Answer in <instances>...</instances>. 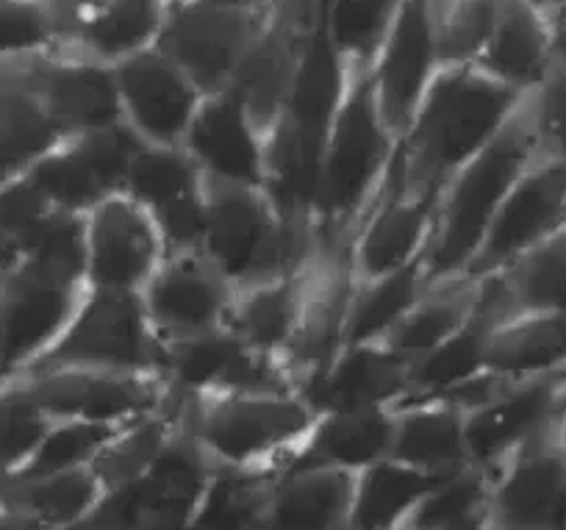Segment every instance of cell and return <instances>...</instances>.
Segmentation results:
<instances>
[{
  "label": "cell",
  "mask_w": 566,
  "mask_h": 530,
  "mask_svg": "<svg viewBox=\"0 0 566 530\" xmlns=\"http://www.w3.org/2000/svg\"><path fill=\"white\" fill-rule=\"evenodd\" d=\"M277 472L217 467L189 530H261Z\"/></svg>",
  "instance_id": "obj_39"
},
{
  "label": "cell",
  "mask_w": 566,
  "mask_h": 530,
  "mask_svg": "<svg viewBox=\"0 0 566 530\" xmlns=\"http://www.w3.org/2000/svg\"><path fill=\"white\" fill-rule=\"evenodd\" d=\"M525 95L475 64L442 67L397 139V181L406 193L439 189L520 112Z\"/></svg>",
  "instance_id": "obj_1"
},
{
  "label": "cell",
  "mask_w": 566,
  "mask_h": 530,
  "mask_svg": "<svg viewBox=\"0 0 566 530\" xmlns=\"http://www.w3.org/2000/svg\"><path fill=\"white\" fill-rule=\"evenodd\" d=\"M86 289L142 294L167 248L154 217L128 195H112L84 215Z\"/></svg>",
  "instance_id": "obj_13"
},
{
  "label": "cell",
  "mask_w": 566,
  "mask_h": 530,
  "mask_svg": "<svg viewBox=\"0 0 566 530\" xmlns=\"http://www.w3.org/2000/svg\"><path fill=\"white\" fill-rule=\"evenodd\" d=\"M167 0H103L97 12L62 48L117 67L125 59L159 45L170 18Z\"/></svg>",
  "instance_id": "obj_32"
},
{
  "label": "cell",
  "mask_w": 566,
  "mask_h": 530,
  "mask_svg": "<svg viewBox=\"0 0 566 530\" xmlns=\"http://www.w3.org/2000/svg\"><path fill=\"white\" fill-rule=\"evenodd\" d=\"M178 428H181V417H178V403L172 395L156 412L125 423L108 439L97 461L92 464L106 495L123 489V486H130L148 472L159 461V456L170 445L172 436L178 434Z\"/></svg>",
  "instance_id": "obj_38"
},
{
  "label": "cell",
  "mask_w": 566,
  "mask_h": 530,
  "mask_svg": "<svg viewBox=\"0 0 566 530\" xmlns=\"http://www.w3.org/2000/svg\"><path fill=\"white\" fill-rule=\"evenodd\" d=\"M25 64L42 108L64 139L123 123L114 67L62 45Z\"/></svg>",
  "instance_id": "obj_20"
},
{
  "label": "cell",
  "mask_w": 566,
  "mask_h": 530,
  "mask_svg": "<svg viewBox=\"0 0 566 530\" xmlns=\"http://www.w3.org/2000/svg\"><path fill=\"white\" fill-rule=\"evenodd\" d=\"M233 294L203 253H167L142 289V303L159 342L170 344L226 328Z\"/></svg>",
  "instance_id": "obj_19"
},
{
  "label": "cell",
  "mask_w": 566,
  "mask_h": 530,
  "mask_svg": "<svg viewBox=\"0 0 566 530\" xmlns=\"http://www.w3.org/2000/svg\"><path fill=\"white\" fill-rule=\"evenodd\" d=\"M397 408L319 414L290 467H323L358 475L391 456Z\"/></svg>",
  "instance_id": "obj_27"
},
{
  "label": "cell",
  "mask_w": 566,
  "mask_h": 530,
  "mask_svg": "<svg viewBox=\"0 0 566 530\" xmlns=\"http://www.w3.org/2000/svg\"><path fill=\"white\" fill-rule=\"evenodd\" d=\"M167 3H170V9H176V7H184V3H189V0H167Z\"/></svg>",
  "instance_id": "obj_57"
},
{
  "label": "cell",
  "mask_w": 566,
  "mask_h": 530,
  "mask_svg": "<svg viewBox=\"0 0 566 530\" xmlns=\"http://www.w3.org/2000/svg\"><path fill=\"white\" fill-rule=\"evenodd\" d=\"M62 367L161 375V342L142 294L84 289L62 336L25 373Z\"/></svg>",
  "instance_id": "obj_6"
},
{
  "label": "cell",
  "mask_w": 566,
  "mask_h": 530,
  "mask_svg": "<svg viewBox=\"0 0 566 530\" xmlns=\"http://www.w3.org/2000/svg\"><path fill=\"white\" fill-rule=\"evenodd\" d=\"M123 123L139 139L159 147H181L203 92L159 48L125 59L114 67Z\"/></svg>",
  "instance_id": "obj_17"
},
{
  "label": "cell",
  "mask_w": 566,
  "mask_h": 530,
  "mask_svg": "<svg viewBox=\"0 0 566 530\" xmlns=\"http://www.w3.org/2000/svg\"><path fill=\"white\" fill-rule=\"evenodd\" d=\"M538 3H542V7L553 14L555 25H558V20L566 14V0H538Z\"/></svg>",
  "instance_id": "obj_53"
},
{
  "label": "cell",
  "mask_w": 566,
  "mask_h": 530,
  "mask_svg": "<svg viewBox=\"0 0 566 530\" xmlns=\"http://www.w3.org/2000/svg\"><path fill=\"white\" fill-rule=\"evenodd\" d=\"M59 45L45 0H0V62L36 56Z\"/></svg>",
  "instance_id": "obj_48"
},
{
  "label": "cell",
  "mask_w": 566,
  "mask_h": 530,
  "mask_svg": "<svg viewBox=\"0 0 566 530\" xmlns=\"http://www.w3.org/2000/svg\"><path fill=\"white\" fill-rule=\"evenodd\" d=\"M389 458L431 475L470 469L464 414L442 397H411L397 406Z\"/></svg>",
  "instance_id": "obj_28"
},
{
  "label": "cell",
  "mask_w": 566,
  "mask_h": 530,
  "mask_svg": "<svg viewBox=\"0 0 566 530\" xmlns=\"http://www.w3.org/2000/svg\"><path fill=\"white\" fill-rule=\"evenodd\" d=\"M566 406V375L511 381L500 395L464 414L470 464L483 472L497 469L542 430L558 423Z\"/></svg>",
  "instance_id": "obj_22"
},
{
  "label": "cell",
  "mask_w": 566,
  "mask_h": 530,
  "mask_svg": "<svg viewBox=\"0 0 566 530\" xmlns=\"http://www.w3.org/2000/svg\"><path fill=\"white\" fill-rule=\"evenodd\" d=\"M9 264H12V253L7 250V245L0 242V270H3V267H9Z\"/></svg>",
  "instance_id": "obj_55"
},
{
  "label": "cell",
  "mask_w": 566,
  "mask_h": 530,
  "mask_svg": "<svg viewBox=\"0 0 566 530\" xmlns=\"http://www.w3.org/2000/svg\"><path fill=\"white\" fill-rule=\"evenodd\" d=\"M400 0H325L323 31L350 73L373 67Z\"/></svg>",
  "instance_id": "obj_41"
},
{
  "label": "cell",
  "mask_w": 566,
  "mask_h": 530,
  "mask_svg": "<svg viewBox=\"0 0 566 530\" xmlns=\"http://www.w3.org/2000/svg\"><path fill=\"white\" fill-rule=\"evenodd\" d=\"M29 59L0 62V150L23 173L64 139L34 92Z\"/></svg>",
  "instance_id": "obj_36"
},
{
  "label": "cell",
  "mask_w": 566,
  "mask_h": 530,
  "mask_svg": "<svg viewBox=\"0 0 566 530\" xmlns=\"http://www.w3.org/2000/svg\"><path fill=\"white\" fill-rule=\"evenodd\" d=\"M397 530H400V528H397Z\"/></svg>",
  "instance_id": "obj_59"
},
{
  "label": "cell",
  "mask_w": 566,
  "mask_h": 530,
  "mask_svg": "<svg viewBox=\"0 0 566 530\" xmlns=\"http://www.w3.org/2000/svg\"><path fill=\"white\" fill-rule=\"evenodd\" d=\"M538 153L525 101L509 125L439 189L437 222L422 267L428 281L470 276V267L514 184Z\"/></svg>",
  "instance_id": "obj_3"
},
{
  "label": "cell",
  "mask_w": 566,
  "mask_h": 530,
  "mask_svg": "<svg viewBox=\"0 0 566 530\" xmlns=\"http://www.w3.org/2000/svg\"><path fill=\"white\" fill-rule=\"evenodd\" d=\"M500 320H503V314L494 305L486 289V278H483L481 305H478V314L472 316L470 325L439 347H433L431 353L411 362V397H444L486 373L489 333Z\"/></svg>",
  "instance_id": "obj_35"
},
{
  "label": "cell",
  "mask_w": 566,
  "mask_h": 530,
  "mask_svg": "<svg viewBox=\"0 0 566 530\" xmlns=\"http://www.w3.org/2000/svg\"><path fill=\"white\" fill-rule=\"evenodd\" d=\"M356 276L345 259H314L312 283L295 336L286 344L281 367L301 395L347 347Z\"/></svg>",
  "instance_id": "obj_23"
},
{
  "label": "cell",
  "mask_w": 566,
  "mask_h": 530,
  "mask_svg": "<svg viewBox=\"0 0 566 530\" xmlns=\"http://www.w3.org/2000/svg\"><path fill=\"white\" fill-rule=\"evenodd\" d=\"M566 228V158L538 156L500 206L470 276H494Z\"/></svg>",
  "instance_id": "obj_14"
},
{
  "label": "cell",
  "mask_w": 566,
  "mask_h": 530,
  "mask_svg": "<svg viewBox=\"0 0 566 530\" xmlns=\"http://www.w3.org/2000/svg\"><path fill=\"white\" fill-rule=\"evenodd\" d=\"M439 195L406 193L395 173L375 200L369 215L353 233L345 261L356 278H375L386 272L422 264L437 222Z\"/></svg>",
  "instance_id": "obj_21"
},
{
  "label": "cell",
  "mask_w": 566,
  "mask_h": 530,
  "mask_svg": "<svg viewBox=\"0 0 566 530\" xmlns=\"http://www.w3.org/2000/svg\"><path fill=\"white\" fill-rule=\"evenodd\" d=\"M14 264L70 289H86V222L84 215L53 211L40 231L23 245Z\"/></svg>",
  "instance_id": "obj_42"
},
{
  "label": "cell",
  "mask_w": 566,
  "mask_h": 530,
  "mask_svg": "<svg viewBox=\"0 0 566 530\" xmlns=\"http://www.w3.org/2000/svg\"><path fill=\"white\" fill-rule=\"evenodd\" d=\"M486 475V530H566V445L558 423Z\"/></svg>",
  "instance_id": "obj_9"
},
{
  "label": "cell",
  "mask_w": 566,
  "mask_h": 530,
  "mask_svg": "<svg viewBox=\"0 0 566 530\" xmlns=\"http://www.w3.org/2000/svg\"><path fill=\"white\" fill-rule=\"evenodd\" d=\"M176 403L184 430L222 469L283 472L319 417L297 392H231Z\"/></svg>",
  "instance_id": "obj_4"
},
{
  "label": "cell",
  "mask_w": 566,
  "mask_h": 530,
  "mask_svg": "<svg viewBox=\"0 0 566 530\" xmlns=\"http://www.w3.org/2000/svg\"><path fill=\"white\" fill-rule=\"evenodd\" d=\"M200 253L237 292L317 259L312 239L286 220L266 189L214 181H206Z\"/></svg>",
  "instance_id": "obj_5"
},
{
  "label": "cell",
  "mask_w": 566,
  "mask_h": 530,
  "mask_svg": "<svg viewBox=\"0 0 566 530\" xmlns=\"http://www.w3.org/2000/svg\"><path fill=\"white\" fill-rule=\"evenodd\" d=\"M433 7H437L442 67L478 64L492 34L500 0H433Z\"/></svg>",
  "instance_id": "obj_47"
},
{
  "label": "cell",
  "mask_w": 566,
  "mask_h": 530,
  "mask_svg": "<svg viewBox=\"0 0 566 530\" xmlns=\"http://www.w3.org/2000/svg\"><path fill=\"white\" fill-rule=\"evenodd\" d=\"M481 294V276H455L442 278V281H428L417 303L402 316L400 325L384 339V344L411 364L413 358L431 353L433 347L464 331L472 316L478 314Z\"/></svg>",
  "instance_id": "obj_30"
},
{
  "label": "cell",
  "mask_w": 566,
  "mask_h": 530,
  "mask_svg": "<svg viewBox=\"0 0 566 530\" xmlns=\"http://www.w3.org/2000/svg\"><path fill=\"white\" fill-rule=\"evenodd\" d=\"M123 425L78 423V419H62L48 428L45 439L40 441L31 461L20 469L14 478H34V475L70 472V469H86L97 461L103 447L108 445ZM12 480V478H9Z\"/></svg>",
  "instance_id": "obj_45"
},
{
  "label": "cell",
  "mask_w": 566,
  "mask_h": 530,
  "mask_svg": "<svg viewBox=\"0 0 566 530\" xmlns=\"http://www.w3.org/2000/svg\"><path fill=\"white\" fill-rule=\"evenodd\" d=\"M558 62V25L538 0H500L492 34L475 67L511 90H536Z\"/></svg>",
  "instance_id": "obj_25"
},
{
  "label": "cell",
  "mask_w": 566,
  "mask_h": 530,
  "mask_svg": "<svg viewBox=\"0 0 566 530\" xmlns=\"http://www.w3.org/2000/svg\"><path fill=\"white\" fill-rule=\"evenodd\" d=\"M53 211L59 209H53L51 200L31 184L25 173L0 187V242L12 253V264L23 245L40 231Z\"/></svg>",
  "instance_id": "obj_50"
},
{
  "label": "cell",
  "mask_w": 566,
  "mask_h": 530,
  "mask_svg": "<svg viewBox=\"0 0 566 530\" xmlns=\"http://www.w3.org/2000/svg\"><path fill=\"white\" fill-rule=\"evenodd\" d=\"M45 3L53 14V23H56L59 45H64L97 12L103 0H45Z\"/></svg>",
  "instance_id": "obj_51"
},
{
  "label": "cell",
  "mask_w": 566,
  "mask_h": 530,
  "mask_svg": "<svg viewBox=\"0 0 566 530\" xmlns=\"http://www.w3.org/2000/svg\"><path fill=\"white\" fill-rule=\"evenodd\" d=\"M51 425L53 419L31 401L23 386L14 381L0 384V484L14 478L31 461Z\"/></svg>",
  "instance_id": "obj_46"
},
{
  "label": "cell",
  "mask_w": 566,
  "mask_h": 530,
  "mask_svg": "<svg viewBox=\"0 0 566 530\" xmlns=\"http://www.w3.org/2000/svg\"><path fill=\"white\" fill-rule=\"evenodd\" d=\"M25 175L31 178L36 189L51 200L53 209L73 211V215H86L95 209L101 200L112 198L92 164L81 153L78 142L70 136L62 139L56 147L36 158Z\"/></svg>",
  "instance_id": "obj_44"
},
{
  "label": "cell",
  "mask_w": 566,
  "mask_h": 530,
  "mask_svg": "<svg viewBox=\"0 0 566 530\" xmlns=\"http://www.w3.org/2000/svg\"><path fill=\"white\" fill-rule=\"evenodd\" d=\"M123 195L154 217L167 253H200L206 178L184 147L145 145L125 178Z\"/></svg>",
  "instance_id": "obj_16"
},
{
  "label": "cell",
  "mask_w": 566,
  "mask_h": 530,
  "mask_svg": "<svg viewBox=\"0 0 566 530\" xmlns=\"http://www.w3.org/2000/svg\"><path fill=\"white\" fill-rule=\"evenodd\" d=\"M161 378L176 397L295 392L281 362L250 347L231 328L161 344Z\"/></svg>",
  "instance_id": "obj_11"
},
{
  "label": "cell",
  "mask_w": 566,
  "mask_h": 530,
  "mask_svg": "<svg viewBox=\"0 0 566 530\" xmlns=\"http://www.w3.org/2000/svg\"><path fill=\"white\" fill-rule=\"evenodd\" d=\"M444 478L450 475L422 472L395 458L361 469L353 491V530H397L411 508Z\"/></svg>",
  "instance_id": "obj_37"
},
{
  "label": "cell",
  "mask_w": 566,
  "mask_h": 530,
  "mask_svg": "<svg viewBox=\"0 0 566 530\" xmlns=\"http://www.w3.org/2000/svg\"><path fill=\"white\" fill-rule=\"evenodd\" d=\"M525 112L538 153L566 158V56L553 64L542 84L525 95Z\"/></svg>",
  "instance_id": "obj_49"
},
{
  "label": "cell",
  "mask_w": 566,
  "mask_h": 530,
  "mask_svg": "<svg viewBox=\"0 0 566 530\" xmlns=\"http://www.w3.org/2000/svg\"><path fill=\"white\" fill-rule=\"evenodd\" d=\"M214 469L181 425L159 461L130 486L108 491L78 530H189Z\"/></svg>",
  "instance_id": "obj_8"
},
{
  "label": "cell",
  "mask_w": 566,
  "mask_h": 530,
  "mask_svg": "<svg viewBox=\"0 0 566 530\" xmlns=\"http://www.w3.org/2000/svg\"><path fill=\"white\" fill-rule=\"evenodd\" d=\"M84 289L34 276L25 267L0 270V384L14 381L62 336Z\"/></svg>",
  "instance_id": "obj_15"
},
{
  "label": "cell",
  "mask_w": 566,
  "mask_h": 530,
  "mask_svg": "<svg viewBox=\"0 0 566 530\" xmlns=\"http://www.w3.org/2000/svg\"><path fill=\"white\" fill-rule=\"evenodd\" d=\"M397 134L386 125L369 70L350 73L314 187L312 233L319 259H345L353 233L395 173Z\"/></svg>",
  "instance_id": "obj_2"
},
{
  "label": "cell",
  "mask_w": 566,
  "mask_h": 530,
  "mask_svg": "<svg viewBox=\"0 0 566 530\" xmlns=\"http://www.w3.org/2000/svg\"><path fill=\"white\" fill-rule=\"evenodd\" d=\"M566 56V20L558 23V59Z\"/></svg>",
  "instance_id": "obj_54"
},
{
  "label": "cell",
  "mask_w": 566,
  "mask_h": 530,
  "mask_svg": "<svg viewBox=\"0 0 566 530\" xmlns=\"http://www.w3.org/2000/svg\"><path fill=\"white\" fill-rule=\"evenodd\" d=\"M489 475L483 469H461L439 480L400 524V530H467L486 528Z\"/></svg>",
  "instance_id": "obj_43"
},
{
  "label": "cell",
  "mask_w": 566,
  "mask_h": 530,
  "mask_svg": "<svg viewBox=\"0 0 566 530\" xmlns=\"http://www.w3.org/2000/svg\"><path fill=\"white\" fill-rule=\"evenodd\" d=\"M270 14L272 0H189L172 9L156 48L203 95H214L231 86Z\"/></svg>",
  "instance_id": "obj_7"
},
{
  "label": "cell",
  "mask_w": 566,
  "mask_h": 530,
  "mask_svg": "<svg viewBox=\"0 0 566 530\" xmlns=\"http://www.w3.org/2000/svg\"><path fill=\"white\" fill-rule=\"evenodd\" d=\"M301 395L317 414L397 408L413 395L411 364L384 342L347 344Z\"/></svg>",
  "instance_id": "obj_24"
},
{
  "label": "cell",
  "mask_w": 566,
  "mask_h": 530,
  "mask_svg": "<svg viewBox=\"0 0 566 530\" xmlns=\"http://www.w3.org/2000/svg\"><path fill=\"white\" fill-rule=\"evenodd\" d=\"M486 370L509 381L566 375V316L511 314L489 333Z\"/></svg>",
  "instance_id": "obj_31"
},
{
  "label": "cell",
  "mask_w": 566,
  "mask_h": 530,
  "mask_svg": "<svg viewBox=\"0 0 566 530\" xmlns=\"http://www.w3.org/2000/svg\"><path fill=\"white\" fill-rule=\"evenodd\" d=\"M424 287H428V276L422 264H411L406 270L386 272V276L356 278L347 344L384 342L411 311Z\"/></svg>",
  "instance_id": "obj_40"
},
{
  "label": "cell",
  "mask_w": 566,
  "mask_h": 530,
  "mask_svg": "<svg viewBox=\"0 0 566 530\" xmlns=\"http://www.w3.org/2000/svg\"><path fill=\"white\" fill-rule=\"evenodd\" d=\"M0 530H59V528H48V524L34 522V519L23 517L18 511H9V508L0 506Z\"/></svg>",
  "instance_id": "obj_52"
},
{
  "label": "cell",
  "mask_w": 566,
  "mask_h": 530,
  "mask_svg": "<svg viewBox=\"0 0 566 530\" xmlns=\"http://www.w3.org/2000/svg\"><path fill=\"white\" fill-rule=\"evenodd\" d=\"M312 270L314 259L295 272L239 289L233 294L226 328H231L239 339H244L259 353L281 362L283 350L292 342L297 322H301Z\"/></svg>",
  "instance_id": "obj_29"
},
{
  "label": "cell",
  "mask_w": 566,
  "mask_h": 530,
  "mask_svg": "<svg viewBox=\"0 0 566 530\" xmlns=\"http://www.w3.org/2000/svg\"><path fill=\"white\" fill-rule=\"evenodd\" d=\"M31 401L53 419H78V423L125 425L136 417L156 412L167 403L161 375L114 373V370H40L14 378Z\"/></svg>",
  "instance_id": "obj_10"
},
{
  "label": "cell",
  "mask_w": 566,
  "mask_h": 530,
  "mask_svg": "<svg viewBox=\"0 0 566 530\" xmlns=\"http://www.w3.org/2000/svg\"><path fill=\"white\" fill-rule=\"evenodd\" d=\"M489 278L503 316H566V228Z\"/></svg>",
  "instance_id": "obj_34"
},
{
  "label": "cell",
  "mask_w": 566,
  "mask_h": 530,
  "mask_svg": "<svg viewBox=\"0 0 566 530\" xmlns=\"http://www.w3.org/2000/svg\"><path fill=\"white\" fill-rule=\"evenodd\" d=\"M181 147L195 158L206 181L266 189L270 134L233 92L203 97Z\"/></svg>",
  "instance_id": "obj_18"
},
{
  "label": "cell",
  "mask_w": 566,
  "mask_h": 530,
  "mask_svg": "<svg viewBox=\"0 0 566 530\" xmlns=\"http://www.w3.org/2000/svg\"><path fill=\"white\" fill-rule=\"evenodd\" d=\"M356 475L286 467L272 484L261 530H353Z\"/></svg>",
  "instance_id": "obj_26"
},
{
  "label": "cell",
  "mask_w": 566,
  "mask_h": 530,
  "mask_svg": "<svg viewBox=\"0 0 566 530\" xmlns=\"http://www.w3.org/2000/svg\"><path fill=\"white\" fill-rule=\"evenodd\" d=\"M439 70L442 53L433 0H400L389 34L369 67L380 114L397 139Z\"/></svg>",
  "instance_id": "obj_12"
},
{
  "label": "cell",
  "mask_w": 566,
  "mask_h": 530,
  "mask_svg": "<svg viewBox=\"0 0 566 530\" xmlns=\"http://www.w3.org/2000/svg\"><path fill=\"white\" fill-rule=\"evenodd\" d=\"M106 497L95 469L12 478L0 484V506L59 530H78Z\"/></svg>",
  "instance_id": "obj_33"
},
{
  "label": "cell",
  "mask_w": 566,
  "mask_h": 530,
  "mask_svg": "<svg viewBox=\"0 0 566 530\" xmlns=\"http://www.w3.org/2000/svg\"><path fill=\"white\" fill-rule=\"evenodd\" d=\"M558 430H560V436H564V445H566V406L558 417Z\"/></svg>",
  "instance_id": "obj_56"
},
{
  "label": "cell",
  "mask_w": 566,
  "mask_h": 530,
  "mask_svg": "<svg viewBox=\"0 0 566 530\" xmlns=\"http://www.w3.org/2000/svg\"><path fill=\"white\" fill-rule=\"evenodd\" d=\"M467 530H486V528H467Z\"/></svg>",
  "instance_id": "obj_58"
}]
</instances>
